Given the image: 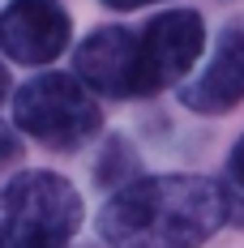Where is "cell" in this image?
<instances>
[{
  "label": "cell",
  "instance_id": "10",
  "mask_svg": "<svg viewBox=\"0 0 244 248\" xmlns=\"http://www.w3.org/2000/svg\"><path fill=\"white\" fill-rule=\"evenodd\" d=\"M107 9H120V13H129V9H146V4H163V0H103Z\"/></svg>",
  "mask_w": 244,
  "mask_h": 248
},
{
  "label": "cell",
  "instance_id": "4",
  "mask_svg": "<svg viewBox=\"0 0 244 248\" xmlns=\"http://www.w3.org/2000/svg\"><path fill=\"white\" fill-rule=\"evenodd\" d=\"M201 51H206V22H201L197 9L154 13L137 30V56H142L146 94H159V90H167L171 81H180L197 64Z\"/></svg>",
  "mask_w": 244,
  "mask_h": 248
},
{
  "label": "cell",
  "instance_id": "7",
  "mask_svg": "<svg viewBox=\"0 0 244 248\" xmlns=\"http://www.w3.org/2000/svg\"><path fill=\"white\" fill-rule=\"evenodd\" d=\"M244 99V30L227 26L206 69L180 90V103L197 116H223Z\"/></svg>",
  "mask_w": 244,
  "mask_h": 248
},
{
  "label": "cell",
  "instance_id": "8",
  "mask_svg": "<svg viewBox=\"0 0 244 248\" xmlns=\"http://www.w3.org/2000/svg\"><path fill=\"white\" fill-rule=\"evenodd\" d=\"M219 188H223V205H227V223L244 227V133L227 154V175Z\"/></svg>",
  "mask_w": 244,
  "mask_h": 248
},
{
  "label": "cell",
  "instance_id": "1",
  "mask_svg": "<svg viewBox=\"0 0 244 248\" xmlns=\"http://www.w3.org/2000/svg\"><path fill=\"white\" fill-rule=\"evenodd\" d=\"M227 223L223 188L206 175H146L124 184L98 214L107 248H201Z\"/></svg>",
  "mask_w": 244,
  "mask_h": 248
},
{
  "label": "cell",
  "instance_id": "6",
  "mask_svg": "<svg viewBox=\"0 0 244 248\" xmlns=\"http://www.w3.org/2000/svg\"><path fill=\"white\" fill-rule=\"evenodd\" d=\"M73 43V17L60 0H9L0 9V51L17 64H51Z\"/></svg>",
  "mask_w": 244,
  "mask_h": 248
},
{
  "label": "cell",
  "instance_id": "11",
  "mask_svg": "<svg viewBox=\"0 0 244 248\" xmlns=\"http://www.w3.org/2000/svg\"><path fill=\"white\" fill-rule=\"evenodd\" d=\"M4 90H9V69H4V60H0V99H4Z\"/></svg>",
  "mask_w": 244,
  "mask_h": 248
},
{
  "label": "cell",
  "instance_id": "5",
  "mask_svg": "<svg viewBox=\"0 0 244 248\" xmlns=\"http://www.w3.org/2000/svg\"><path fill=\"white\" fill-rule=\"evenodd\" d=\"M73 77L103 99H146L137 30L129 26H98L73 51Z\"/></svg>",
  "mask_w": 244,
  "mask_h": 248
},
{
  "label": "cell",
  "instance_id": "9",
  "mask_svg": "<svg viewBox=\"0 0 244 248\" xmlns=\"http://www.w3.org/2000/svg\"><path fill=\"white\" fill-rule=\"evenodd\" d=\"M17 137H13V128H9V124L0 120V167H4V163H13V158H17Z\"/></svg>",
  "mask_w": 244,
  "mask_h": 248
},
{
  "label": "cell",
  "instance_id": "2",
  "mask_svg": "<svg viewBox=\"0 0 244 248\" xmlns=\"http://www.w3.org/2000/svg\"><path fill=\"white\" fill-rule=\"evenodd\" d=\"M81 214V193L60 171H22L0 188V248H65Z\"/></svg>",
  "mask_w": 244,
  "mask_h": 248
},
{
  "label": "cell",
  "instance_id": "3",
  "mask_svg": "<svg viewBox=\"0 0 244 248\" xmlns=\"http://www.w3.org/2000/svg\"><path fill=\"white\" fill-rule=\"evenodd\" d=\"M13 124L48 150H81L103 133V107L77 77L39 73L17 86Z\"/></svg>",
  "mask_w": 244,
  "mask_h": 248
}]
</instances>
